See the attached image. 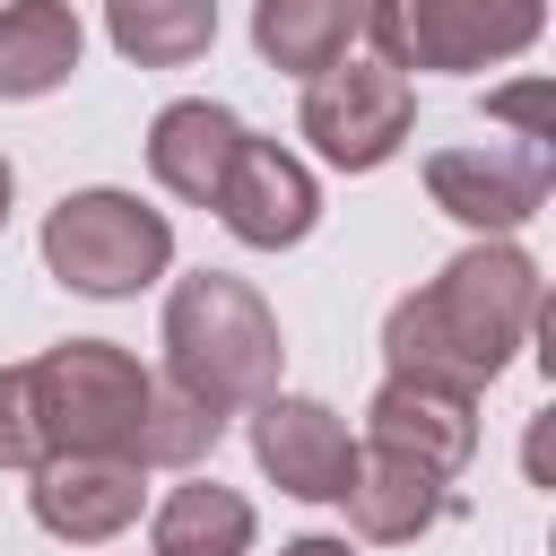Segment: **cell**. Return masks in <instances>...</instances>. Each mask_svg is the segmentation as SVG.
I'll return each mask as SVG.
<instances>
[{
    "label": "cell",
    "instance_id": "cell-1",
    "mask_svg": "<svg viewBox=\"0 0 556 556\" xmlns=\"http://www.w3.org/2000/svg\"><path fill=\"white\" fill-rule=\"evenodd\" d=\"M530 330H539V261L521 243L486 235V243L452 252L417 295H400L382 313V365L478 400L521 356Z\"/></svg>",
    "mask_w": 556,
    "mask_h": 556
},
{
    "label": "cell",
    "instance_id": "cell-2",
    "mask_svg": "<svg viewBox=\"0 0 556 556\" xmlns=\"http://www.w3.org/2000/svg\"><path fill=\"white\" fill-rule=\"evenodd\" d=\"M278 365H287V339H278V313L261 304L252 278H226V269L174 278V295H165V382H182L191 400L235 417L261 391H278Z\"/></svg>",
    "mask_w": 556,
    "mask_h": 556
},
{
    "label": "cell",
    "instance_id": "cell-3",
    "mask_svg": "<svg viewBox=\"0 0 556 556\" xmlns=\"http://www.w3.org/2000/svg\"><path fill=\"white\" fill-rule=\"evenodd\" d=\"M35 382V417H43V460L52 452H139V417H148V391L156 374L113 348V339H61L26 365Z\"/></svg>",
    "mask_w": 556,
    "mask_h": 556
},
{
    "label": "cell",
    "instance_id": "cell-4",
    "mask_svg": "<svg viewBox=\"0 0 556 556\" xmlns=\"http://www.w3.org/2000/svg\"><path fill=\"white\" fill-rule=\"evenodd\" d=\"M165 261H174V226L139 191H70L43 217V269L70 295H96V304L139 295L165 278Z\"/></svg>",
    "mask_w": 556,
    "mask_h": 556
},
{
    "label": "cell",
    "instance_id": "cell-5",
    "mask_svg": "<svg viewBox=\"0 0 556 556\" xmlns=\"http://www.w3.org/2000/svg\"><path fill=\"white\" fill-rule=\"evenodd\" d=\"M382 70H486L539 43L547 0H365L356 17Z\"/></svg>",
    "mask_w": 556,
    "mask_h": 556
},
{
    "label": "cell",
    "instance_id": "cell-6",
    "mask_svg": "<svg viewBox=\"0 0 556 556\" xmlns=\"http://www.w3.org/2000/svg\"><path fill=\"white\" fill-rule=\"evenodd\" d=\"M408 122H417V87H408L400 70L348 61V52H339L330 70H313V78H304V104H295V130H304L313 156L339 165V174L391 165L400 139H408Z\"/></svg>",
    "mask_w": 556,
    "mask_h": 556
},
{
    "label": "cell",
    "instance_id": "cell-7",
    "mask_svg": "<svg viewBox=\"0 0 556 556\" xmlns=\"http://www.w3.org/2000/svg\"><path fill=\"white\" fill-rule=\"evenodd\" d=\"M547 182H556V156L547 139H478V148H434L426 156V200L478 235H513L547 208Z\"/></svg>",
    "mask_w": 556,
    "mask_h": 556
},
{
    "label": "cell",
    "instance_id": "cell-8",
    "mask_svg": "<svg viewBox=\"0 0 556 556\" xmlns=\"http://www.w3.org/2000/svg\"><path fill=\"white\" fill-rule=\"evenodd\" d=\"M252 460L295 495V504H339L348 469H356V434L339 408L304 400V391H261L252 400Z\"/></svg>",
    "mask_w": 556,
    "mask_h": 556
},
{
    "label": "cell",
    "instance_id": "cell-9",
    "mask_svg": "<svg viewBox=\"0 0 556 556\" xmlns=\"http://www.w3.org/2000/svg\"><path fill=\"white\" fill-rule=\"evenodd\" d=\"M208 208L226 217L235 243H252V252H287V243L313 235V217H321V182H313L304 156H287L278 139H252V130H243V148H235V165H226V182H217Z\"/></svg>",
    "mask_w": 556,
    "mask_h": 556
},
{
    "label": "cell",
    "instance_id": "cell-10",
    "mask_svg": "<svg viewBox=\"0 0 556 556\" xmlns=\"http://www.w3.org/2000/svg\"><path fill=\"white\" fill-rule=\"evenodd\" d=\"M35 478V521L52 530V539H70V547H104V539H122L130 521H139V460H122V452H52V460H35L26 469Z\"/></svg>",
    "mask_w": 556,
    "mask_h": 556
},
{
    "label": "cell",
    "instance_id": "cell-11",
    "mask_svg": "<svg viewBox=\"0 0 556 556\" xmlns=\"http://www.w3.org/2000/svg\"><path fill=\"white\" fill-rule=\"evenodd\" d=\"M365 443L408 452L417 469L452 478V469H469V452H478V400H469V391H443V382H417V374H391V382L374 391V408H365Z\"/></svg>",
    "mask_w": 556,
    "mask_h": 556
},
{
    "label": "cell",
    "instance_id": "cell-12",
    "mask_svg": "<svg viewBox=\"0 0 556 556\" xmlns=\"http://www.w3.org/2000/svg\"><path fill=\"white\" fill-rule=\"evenodd\" d=\"M235 148H243V122H235L226 104H208V96H182V104H165V113L148 122V174H156L174 200H191V208L217 200Z\"/></svg>",
    "mask_w": 556,
    "mask_h": 556
},
{
    "label": "cell",
    "instance_id": "cell-13",
    "mask_svg": "<svg viewBox=\"0 0 556 556\" xmlns=\"http://www.w3.org/2000/svg\"><path fill=\"white\" fill-rule=\"evenodd\" d=\"M348 521H356V539H374V547H400V539H417V530H434L443 521V478L434 469H417L408 452H382V443H356V469H348Z\"/></svg>",
    "mask_w": 556,
    "mask_h": 556
},
{
    "label": "cell",
    "instance_id": "cell-14",
    "mask_svg": "<svg viewBox=\"0 0 556 556\" xmlns=\"http://www.w3.org/2000/svg\"><path fill=\"white\" fill-rule=\"evenodd\" d=\"M87 35L70 0H9L0 9V104H35L78 70Z\"/></svg>",
    "mask_w": 556,
    "mask_h": 556
},
{
    "label": "cell",
    "instance_id": "cell-15",
    "mask_svg": "<svg viewBox=\"0 0 556 556\" xmlns=\"http://www.w3.org/2000/svg\"><path fill=\"white\" fill-rule=\"evenodd\" d=\"M365 0H252V52L287 78H313L348 52Z\"/></svg>",
    "mask_w": 556,
    "mask_h": 556
},
{
    "label": "cell",
    "instance_id": "cell-16",
    "mask_svg": "<svg viewBox=\"0 0 556 556\" xmlns=\"http://www.w3.org/2000/svg\"><path fill=\"white\" fill-rule=\"evenodd\" d=\"M104 35L139 70H182L217 43V0H104Z\"/></svg>",
    "mask_w": 556,
    "mask_h": 556
},
{
    "label": "cell",
    "instance_id": "cell-17",
    "mask_svg": "<svg viewBox=\"0 0 556 556\" xmlns=\"http://www.w3.org/2000/svg\"><path fill=\"white\" fill-rule=\"evenodd\" d=\"M148 547L156 556H252V504L217 478H191L156 504L148 521Z\"/></svg>",
    "mask_w": 556,
    "mask_h": 556
},
{
    "label": "cell",
    "instance_id": "cell-18",
    "mask_svg": "<svg viewBox=\"0 0 556 556\" xmlns=\"http://www.w3.org/2000/svg\"><path fill=\"white\" fill-rule=\"evenodd\" d=\"M217 434H226V408H208V400H191L182 382H165L156 374V391H148V417H139V469H191V460H208L217 452Z\"/></svg>",
    "mask_w": 556,
    "mask_h": 556
},
{
    "label": "cell",
    "instance_id": "cell-19",
    "mask_svg": "<svg viewBox=\"0 0 556 556\" xmlns=\"http://www.w3.org/2000/svg\"><path fill=\"white\" fill-rule=\"evenodd\" d=\"M35 460H43L35 382H26V365H0V469H35Z\"/></svg>",
    "mask_w": 556,
    "mask_h": 556
},
{
    "label": "cell",
    "instance_id": "cell-20",
    "mask_svg": "<svg viewBox=\"0 0 556 556\" xmlns=\"http://www.w3.org/2000/svg\"><path fill=\"white\" fill-rule=\"evenodd\" d=\"M278 556H356V547H348V539H321V530H313V539H287Z\"/></svg>",
    "mask_w": 556,
    "mask_h": 556
},
{
    "label": "cell",
    "instance_id": "cell-21",
    "mask_svg": "<svg viewBox=\"0 0 556 556\" xmlns=\"http://www.w3.org/2000/svg\"><path fill=\"white\" fill-rule=\"evenodd\" d=\"M9 191H17V182H9V156H0V226H9Z\"/></svg>",
    "mask_w": 556,
    "mask_h": 556
}]
</instances>
